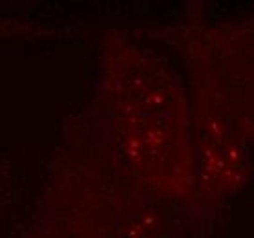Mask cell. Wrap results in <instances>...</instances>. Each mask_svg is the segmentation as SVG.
Masks as SVG:
<instances>
[{"mask_svg":"<svg viewBox=\"0 0 254 238\" xmlns=\"http://www.w3.org/2000/svg\"><path fill=\"white\" fill-rule=\"evenodd\" d=\"M181 211L128 170L90 110L69 119L52 154L29 238H187Z\"/></svg>","mask_w":254,"mask_h":238,"instance_id":"3957f363","label":"cell"},{"mask_svg":"<svg viewBox=\"0 0 254 238\" xmlns=\"http://www.w3.org/2000/svg\"><path fill=\"white\" fill-rule=\"evenodd\" d=\"M92 112L128 170L167 203L199 215L189 86L170 53L130 28L97 42Z\"/></svg>","mask_w":254,"mask_h":238,"instance_id":"6da1fadb","label":"cell"},{"mask_svg":"<svg viewBox=\"0 0 254 238\" xmlns=\"http://www.w3.org/2000/svg\"><path fill=\"white\" fill-rule=\"evenodd\" d=\"M152 39L172 50L190 93L197 207L220 211L254 167V13L174 24Z\"/></svg>","mask_w":254,"mask_h":238,"instance_id":"7a4b0ae2","label":"cell"}]
</instances>
